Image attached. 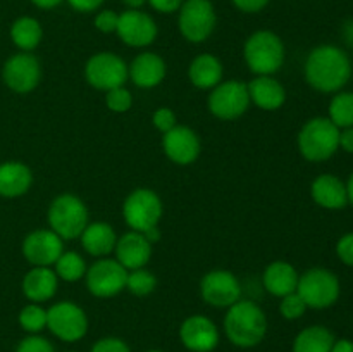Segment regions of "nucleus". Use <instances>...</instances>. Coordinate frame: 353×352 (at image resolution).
Here are the masks:
<instances>
[{"label": "nucleus", "instance_id": "obj_1", "mask_svg": "<svg viewBox=\"0 0 353 352\" xmlns=\"http://www.w3.org/2000/svg\"><path fill=\"white\" fill-rule=\"evenodd\" d=\"M352 78V61L336 45H319L305 61V79L321 93L341 92Z\"/></svg>", "mask_w": 353, "mask_h": 352}, {"label": "nucleus", "instance_id": "obj_2", "mask_svg": "<svg viewBox=\"0 0 353 352\" xmlns=\"http://www.w3.org/2000/svg\"><path fill=\"white\" fill-rule=\"evenodd\" d=\"M224 331L238 347H254L261 344L268 331L264 311L252 300H238L228 309Z\"/></svg>", "mask_w": 353, "mask_h": 352}, {"label": "nucleus", "instance_id": "obj_3", "mask_svg": "<svg viewBox=\"0 0 353 352\" xmlns=\"http://www.w3.org/2000/svg\"><path fill=\"white\" fill-rule=\"evenodd\" d=\"M340 148V128L330 117H312L299 133V150L307 161L323 162Z\"/></svg>", "mask_w": 353, "mask_h": 352}, {"label": "nucleus", "instance_id": "obj_4", "mask_svg": "<svg viewBox=\"0 0 353 352\" xmlns=\"http://www.w3.org/2000/svg\"><path fill=\"white\" fill-rule=\"evenodd\" d=\"M245 62L257 76H271L281 69L285 62V43L269 30L255 31L245 41Z\"/></svg>", "mask_w": 353, "mask_h": 352}, {"label": "nucleus", "instance_id": "obj_5", "mask_svg": "<svg viewBox=\"0 0 353 352\" xmlns=\"http://www.w3.org/2000/svg\"><path fill=\"white\" fill-rule=\"evenodd\" d=\"M47 217L50 230L62 240H74L81 237L88 224V209L79 197L62 193L52 200Z\"/></svg>", "mask_w": 353, "mask_h": 352}, {"label": "nucleus", "instance_id": "obj_6", "mask_svg": "<svg viewBox=\"0 0 353 352\" xmlns=\"http://www.w3.org/2000/svg\"><path fill=\"white\" fill-rule=\"evenodd\" d=\"M340 280L326 268H310L299 278L296 293L302 297L307 307L326 309L340 299Z\"/></svg>", "mask_w": 353, "mask_h": 352}, {"label": "nucleus", "instance_id": "obj_7", "mask_svg": "<svg viewBox=\"0 0 353 352\" xmlns=\"http://www.w3.org/2000/svg\"><path fill=\"white\" fill-rule=\"evenodd\" d=\"M162 200L154 190L137 188L126 197L123 204V216L133 231L145 233L157 226L162 217Z\"/></svg>", "mask_w": 353, "mask_h": 352}, {"label": "nucleus", "instance_id": "obj_8", "mask_svg": "<svg viewBox=\"0 0 353 352\" xmlns=\"http://www.w3.org/2000/svg\"><path fill=\"white\" fill-rule=\"evenodd\" d=\"M178 12L179 31L192 43H202L214 33L217 16L210 0H185Z\"/></svg>", "mask_w": 353, "mask_h": 352}, {"label": "nucleus", "instance_id": "obj_9", "mask_svg": "<svg viewBox=\"0 0 353 352\" xmlns=\"http://www.w3.org/2000/svg\"><path fill=\"white\" fill-rule=\"evenodd\" d=\"M85 76L93 88L103 92L123 86L130 78L128 64L112 52H99L92 55L85 66Z\"/></svg>", "mask_w": 353, "mask_h": 352}, {"label": "nucleus", "instance_id": "obj_10", "mask_svg": "<svg viewBox=\"0 0 353 352\" xmlns=\"http://www.w3.org/2000/svg\"><path fill=\"white\" fill-rule=\"evenodd\" d=\"M250 106V95L245 83L231 79L214 86L209 95V109L217 119L233 121L243 116Z\"/></svg>", "mask_w": 353, "mask_h": 352}, {"label": "nucleus", "instance_id": "obj_11", "mask_svg": "<svg viewBox=\"0 0 353 352\" xmlns=\"http://www.w3.org/2000/svg\"><path fill=\"white\" fill-rule=\"evenodd\" d=\"M86 286L92 295L107 299L126 289L128 269L116 259H99L86 269Z\"/></svg>", "mask_w": 353, "mask_h": 352}, {"label": "nucleus", "instance_id": "obj_12", "mask_svg": "<svg viewBox=\"0 0 353 352\" xmlns=\"http://www.w3.org/2000/svg\"><path fill=\"white\" fill-rule=\"evenodd\" d=\"M47 328L64 342H76L85 337L88 320L85 311L74 302H57L47 311Z\"/></svg>", "mask_w": 353, "mask_h": 352}, {"label": "nucleus", "instance_id": "obj_13", "mask_svg": "<svg viewBox=\"0 0 353 352\" xmlns=\"http://www.w3.org/2000/svg\"><path fill=\"white\" fill-rule=\"evenodd\" d=\"M41 78L40 61L30 52L10 55L2 69V79L12 92L30 93L38 86Z\"/></svg>", "mask_w": 353, "mask_h": 352}, {"label": "nucleus", "instance_id": "obj_14", "mask_svg": "<svg viewBox=\"0 0 353 352\" xmlns=\"http://www.w3.org/2000/svg\"><path fill=\"white\" fill-rule=\"evenodd\" d=\"M116 33L130 47L143 48L154 43L159 30L150 14L140 9H128L119 14Z\"/></svg>", "mask_w": 353, "mask_h": 352}, {"label": "nucleus", "instance_id": "obj_15", "mask_svg": "<svg viewBox=\"0 0 353 352\" xmlns=\"http://www.w3.org/2000/svg\"><path fill=\"white\" fill-rule=\"evenodd\" d=\"M200 293L214 307H230L241 297V285L236 276L226 269L209 271L200 282Z\"/></svg>", "mask_w": 353, "mask_h": 352}, {"label": "nucleus", "instance_id": "obj_16", "mask_svg": "<svg viewBox=\"0 0 353 352\" xmlns=\"http://www.w3.org/2000/svg\"><path fill=\"white\" fill-rule=\"evenodd\" d=\"M64 252L62 238L52 230H34L24 238L23 254L26 261L33 266L55 264Z\"/></svg>", "mask_w": 353, "mask_h": 352}, {"label": "nucleus", "instance_id": "obj_17", "mask_svg": "<svg viewBox=\"0 0 353 352\" xmlns=\"http://www.w3.org/2000/svg\"><path fill=\"white\" fill-rule=\"evenodd\" d=\"M179 337H181L183 345L193 352H210L219 344V331L214 321L200 314L190 316L183 321L179 328Z\"/></svg>", "mask_w": 353, "mask_h": 352}, {"label": "nucleus", "instance_id": "obj_18", "mask_svg": "<svg viewBox=\"0 0 353 352\" xmlns=\"http://www.w3.org/2000/svg\"><path fill=\"white\" fill-rule=\"evenodd\" d=\"M162 147L165 155L179 166H188L195 162L200 155V138L192 128L178 126L164 133Z\"/></svg>", "mask_w": 353, "mask_h": 352}, {"label": "nucleus", "instance_id": "obj_19", "mask_svg": "<svg viewBox=\"0 0 353 352\" xmlns=\"http://www.w3.org/2000/svg\"><path fill=\"white\" fill-rule=\"evenodd\" d=\"M114 251H116V261L128 271L143 268L152 257L150 242L145 238L143 233L133 230L117 238Z\"/></svg>", "mask_w": 353, "mask_h": 352}, {"label": "nucleus", "instance_id": "obj_20", "mask_svg": "<svg viewBox=\"0 0 353 352\" xmlns=\"http://www.w3.org/2000/svg\"><path fill=\"white\" fill-rule=\"evenodd\" d=\"M128 75L140 88H154L165 78V62L154 52H141L128 66Z\"/></svg>", "mask_w": 353, "mask_h": 352}, {"label": "nucleus", "instance_id": "obj_21", "mask_svg": "<svg viewBox=\"0 0 353 352\" xmlns=\"http://www.w3.org/2000/svg\"><path fill=\"white\" fill-rule=\"evenodd\" d=\"M310 193L317 206L324 207L330 211H338L347 207L348 204V193H347V183L341 182L338 176L321 175L317 176L310 186Z\"/></svg>", "mask_w": 353, "mask_h": 352}, {"label": "nucleus", "instance_id": "obj_22", "mask_svg": "<svg viewBox=\"0 0 353 352\" xmlns=\"http://www.w3.org/2000/svg\"><path fill=\"white\" fill-rule=\"evenodd\" d=\"M55 292H57V275L47 266H34L24 275L23 293L31 302H47L55 295Z\"/></svg>", "mask_w": 353, "mask_h": 352}, {"label": "nucleus", "instance_id": "obj_23", "mask_svg": "<svg viewBox=\"0 0 353 352\" xmlns=\"http://www.w3.org/2000/svg\"><path fill=\"white\" fill-rule=\"evenodd\" d=\"M250 102L264 110H276L283 107L286 100V90L272 76H257L247 85Z\"/></svg>", "mask_w": 353, "mask_h": 352}, {"label": "nucleus", "instance_id": "obj_24", "mask_svg": "<svg viewBox=\"0 0 353 352\" xmlns=\"http://www.w3.org/2000/svg\"><path fill=\"white\" fill-rule=\"evenodd\" d=\"M33 175L26 164L19 161H7L0 164V197L14 199L30 190Z\"/></svg>", "mask_w": 353, "mask_h": 352}, {"label": "nucleus", "instance_id": "obj_25", "mask_svg": "<svg viewBox=\"0 0 353 352\" xmlns=\"http://www.w3.org/2000/svg\"><path fill=\"white\" fill-rule=\"evenodd\" d=\"M299 278L300 275L295 266L286 261H274L265 268L262 282L269 293L276 297H285L288 293L296 292Z\"/></svg>", "mask_w": 353, "mask_h": 352}, {"label": "nucleus", "instance_id": "obj_26", "mask_svg": "<svg viewBox=\"0 0 353 352\" xmlns=\"http://www.w3.org/2000/svg\"><path fill=\"white\" fill-rule=\"evenodd\" d=\"M81 245L90 255L95 257H105L107 254L114 251L117 242V235L110 224L97 221L88 223L81 233Z\"/></svg>", "mask_w": 353, "mask_h": 352}, {"label": "nucleus", "instance_id": "obj_27", "mask_svg": "<svg viewBox=\"0 0 353 352\" xmlns=\"http://www.w3.org/2000/svg\"><path fill=\"white\" fill-rule=\"evenodd\" d=\"M190 81L196 88L209 90L214 88L223 79V64L219 59L212 54H200L193 59L188 69Z\"/></svg>", "mask_w": 353, "mask_h": 352}, {"label": "nucleus", "instance_id": "obj_28", "mask_svg": "<svg viewBox=\"0 0 353 352\" xmlns=\"http://www.w3.org/2000/svg\"><path fill=\"white\" fill-rule=\"evenodd\" d=\"M43 30L38 19L31 16H21L10 26V38L14 45L23 52H31L40 45Z\"/></svg>", "mask_w": 353, "mask_h": 352}, {"label": "nucleus", "instance_id": "obj_29", "mask_svg": "<svg viewBox=\"0 0 353 352\" xmlns=\"http://www.w3.org/2000/svg\"><path fill=\"white\" fill-rule=\"evenodd\" d=\"M334 335L326 326L314 324L296 335L293 342V352H331Z\"/></svg>", "mask_w": 353, "mask_h": 352}, {"label": "nucleus", "instance_id": "obj_30", "mask_svg": "<svg viewBox=\"0 0 353 352\" xmlns=\"http://www.w3.org/2000/svg\"><path fill=\"white\" fill-rule=\"evenodd\" d=\"M330 119L340 130L353 126V92H336L330 102Z\"/></svg>", "mask_w": 353, "mask_h": 352}, {"label": "nucleus", "instance_id": "obj_31", "mask_svg": "<svg viewBox=\"0 0 353 352\" xmlns=\"http://www.w3.org/2000/svg\"><path fill=\"white\" fill-rule=\"evenodd\" d=\"M54 266L57 278H62L64 282H78L86 275L85 259L78 252H62Z\"/></svg>", "mask_w": 353, "mask_h": 352}, {"label": "nucleus", "instance_id": "obj_32", "mask_svg": "<svg viewBox=\"0 0 353 352\" xmlns=\"http://www.w3.org/2000/svg\"><path fill=\"white\" fill-rule=\"evenodd\" d=\"M157 286V278L152 275L147 269H133V271H128V280H126V289L130 290L133 295L137 297H145L148 293H152Z\"/></svg>", "mask_w": 353, "mask_h": 352}, {"label": "nucleus", "instance_id": "obj_33", "mask_svg": "<svg viewBox=\"0 0 353 352\" xmlns=\"http://www.w3.org/2000/svg\"><path fill=\"white\" fill-rule=\"evenodd\" d=\"M19 324L23 330L30 331V333H38L47 328V311L34 302L28 304L21 309Z\"/></svg>", "mask_w": 353, "mask_h": 352}, {"label": "nucleus", "instance_id": "obj_34", "mask_svg": "<svg viewBox=\"0 0 353 352\" xmlns=\"http://www.w3.org/2000/svg\"><path fill=\"white\" fill-rule=\"evenodd\" d=\"M105 104L112 113H126L133 106V97H131L130 90L124 86H117V88L105 92Z\"/></svg>", "mask_w": 353, "mask_h": 352}, {"label": "nucleus", "instance_id": "obj_35", "mask_svg": "<svg viewBox=\"0 0 353 352\" xmlns=\"http://www.w3.org/2000/svg\"><path fill=\"white\" fill-rule=\"evenodd\" d=\"M279 311H281L283 317L286 320H299L305 314L307 304L303 302L302 297L296 292L288 293V295L281 297V304H279Z\"/></svg>", "mask_w": 353, "mask_h": 352}, {"label": "nucleus", "instance_id": "obj_36", "mask_svg": "<svg viewBox=\"0 0 353 352\" xmlns=\"http://www.w3.org/2000/svg\"><path fill=\"white\" fill-rule=\"evenodd\" d=\"M16 352H54V345L43 337L31 335V337L23 338L17 345Z\"/></svg>", "mask_w": 353, "mask_h": 352}, {"label": "nucleus", "instance_id": "obj_37", "mask_svg": "<svg viewBox=\"0 0 353 352\" xmlns=\"http://www.w3.org/2000/svg\"><path fill=\"white\" fill-rule=\"evenodd\" d=\"M117 23H119V14L112 9H103L95 16V28L102 33H116Z\"/></svg>", "mask_w": 353, "mask_h": 352}, {"label": "nucleus", "instance_id": "obj_38", "mask_svg": "<svg viewBox=\"0 0 353 352\" xmlns=\"http://www.w3.org/2000/svg\"><path fill=\"white\" fill-rule=\"evenodd\" d=\"M152 121H154V126L161 133H168V131H171L176 126V114L169 107H161V109L154 113Z\"/></svg>", "mask_w": 353, "mask_h": 352}, {"label": "nucleus", "instance_id": "obj_39", "mask_svg": "<svg viewBox=\"0 0 353 352\" xmlns=\"http://www.w3.org/2000/svg\"><path fill=\"white\" fill-rule=\"evenodd\" d=\"M336 254L343 264L353 268V231L343 235L336 244Z\"/></svg>", "mask_w": 353, "mask_h": 352}, {"label": "nucleus", "instance_id": "obj_40", "mask_svg": "<svg viewBox=\"0 0 353 352\" xmlns=\"http://www.w3.org/2000/svg\"><path fill=\"white\" fill-rule=\"evenodd\" d=\"M92 352H130V347L121 338H102L92 347Z\"/></svg>", "mask_w": 353, "mask_h": 352}, {"label": "nucleus", "instance_id": "obj_41", "mask_svg": "<svg viewBox=\"0 0 353 352\" xmlns=\"http://www.w3.org/2000/svg\"><path fill=\"white\" fill-rule=\"evenodd\" d=\"M234 3L238 10L247 14H255L261 12L262 9H265L269 3V0H231Z\"/></svg>", "mask_w": 353, "mask_h": 352}, {"label": "nucleus", "instance_id": "obj_42", "mask_svg": "<svg viewBox=\"0 0 353 352\" xmlns=\"http://www.w3.org/2000/svg\"><path fill=\"white\" fill-rule=\"evenodd\" d=\"M150 3V7L154 10L161 14H172L176 10H179V7L183 6L185 0H147Z\"/></svg>", "mask_w": 353, "mask_h": 352}, {"label": "nucleus", "instance_id": "obj_43", "mask_svg": "<svg viewBox=\"0 0 353 352\" xmlns=\"http://www.w3.org/2000/svg\"><path fill=\"white\" fill-rule=\"evenodd\" d=\"M105 0H68V3L71 6V9L78 10V12L88 14L93 10H99L102 7V3Z\"/></svg>", "mask_w": 353, "mask_h": 352}, {"label": "nucleus", "instance_id": "obj_44", "mask_svg": "<svg viewBox=\"0 0 353 352\" xmlns=\"http://www.w3.org/2000/svg\"><path fill=\"white\" fill-rule=\"evenodd\" d=\"M340 148L348 154H353V126L340 130Z\"/></svg>", "mask_w": 353, "mask_h": 352}, {"label": "nucleus", "instance_id": "obj_45", "mask_svg": "<svg viewBox=\"0 0 353 352\" xmlns=\"http://www.w3.org/2000/svg\"><path fill=\"white\" fill-rule=\"evenodd\" d=\"M331 352H353V342L348 338H341V340H334Z\"/></svg>", "mask_w": 353, "mask_h": 352}, {"label": "nucleus", "instance_id": "obj_46", "mask_svg": "<svg viewBox=\"0 0 353 352\" xmlns=\"http://www.w3.org/2000/svg\"><path fill=\"white\" fill-rule=\"evenodd\" d=\"M62 2H64V0H31V3H33L34 7H38V9H43V10L55 9V7L61 6Z\"/></svg>", "mask_w": 353, "mask_h": 352}, {"label": "nucleus", "instance_id": "obj_47", "mask_svg": "<svg viewBox=\"0 0 353 352\" xmlns=\"http://www.w3.org/2000/svg\"><path fill=\"white\" fill-rule=\"evenodd\" d=\"M341 35H343V40L347 41L350 47H353V19L345 21L343 28H341Z\"/></svg>", "mask_w": 353, "mask_h": 352}, {"label": "nucleus", "instance_id": "obj_48", "mask_svg": "<svg viewBox=\"0 0 353 352\" xmlns=\"http://www.w3.org/2000/svg\"><path fill=\"white\" fill-rule=\"evenodd\" d=\"M143 235H145V238H147V240L150 242L152 245H154L155 242H159V240H161V231L157 230V226L150 228V230H147V231H145Z\"/></svg>", "mask_w": 353, "mask_h": 352}, {"label": "nucleus", "instance_id": "obj_49", "mask_svg": "<svg viewBox=\"0 0 353 352\" xmlns=\"http://www.w3.org/2000/svg\"><path fill=\"white\" fill-rule=\"evenodd\" d=\"M123 3L128 9H141L147 3V0H123Z\"/></svg>", "mask_w": 353, "mask_h": 352}, {"label": "nucleus", "instance_id": "obj_50", "mask_svg": "<svg viewBox=\"0 0 353 352\" xmlns=\"http://www.w3.org/2000/svg\"><path fill=\"white\" fill-rule=\"evenodd\" d=\"M347 193H348V202L353 204V173L347 182Z\"/></svg>", "mask_w": 353, "mask_h": 352}, {"label": "nucleus", "instance_id": "obj_51", "mask_svg": "<svg viewBox=\"0 0 353 352\" xmlns=\"http://www.w3.org/2000/svg\"><path fill=\"white\" fill-rule=\"evenodd\" d=\"M148 352H161V351H148Z\"/></svg>", "mask_w": 353, "mask_h": 352}]
</instances>
